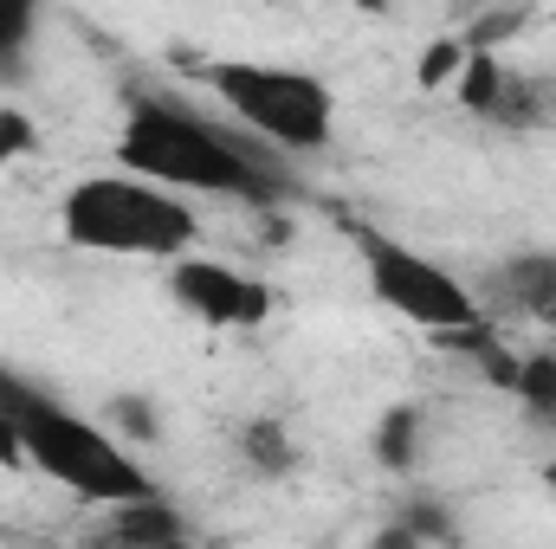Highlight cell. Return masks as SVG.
I'll list each match as a JSON object with an SVG mask.
<instances>
[{
    "instance_id": "cell-1",
    "label": "cell",
    "mask_w": 556,
    "mask_h": 549,
    "mask_svg": "<svg viewBox=\"0 0 556 549\" xmlns=\"http://www.w3.org/2000/svg\"><path fill=\"white\" fill-rule=\"evenodd\" d=\"M117 162L137 168L149 181L188 194V201H247L266 207L285 188V155L253 130H227L181 98H130L124 130H117Z\"/></svg>"
},
{
    "instance_id": "cell-2",
    "label": "cell",
    "mask_w": 556,
    "mask_h": 549,
    "mask_svg": "<svg viewBox=\"0 0 556 549\" xmlns=\"http://www.w3.org/2000/svg\"><path fill=\"white\" fill-rule=\"evenodd\" d=\"M0 459L52 478L59 491L85 498V505H117V498L155 491V478L130 452V439H117L91 413L65 408L59 395H46L20 369H0Z\"/></svg>"
},
{
    "instance_id": "cell-3",
    "label": "cell",
    "mask_w": 556,
    "mask_h": 549,
    "mask_svg": "<svg viewBox=\"0 0 556 549\" xmlns=\"http://www.w3.org/2000/svg\"><path fill=\"white\" fill-rule=\"evenodd\" d=\"M59 233L98 259H181L201 246V207L137 168H91L59 201Z\"/></svg>"
},
{
    "instance_id": "cell-4",
    "label": "cell",
    "mask_w": 556,
    "mask_h": 549,
    "mask_svg": "<svg viewBox=\"0 0 556 549\" xmlns=\"http://www.w3.org/2000/svg\"><path fill=\"white\" fill-rule=\"evenodd\" d=\"M207 91L240 117V130L273 142L278 155H317L337 130V98L317 72L273 65V59H214L201 65Z\"/></svg>"
},
{
    "instance_id": "cell-5",
    "label": "cell",
    "mask_w": 556,
    "mask_h": 549,
    "mask_svg": "<svg viewBox=\"0 0 556 549\" xmlns=\"http://www.w3.org/2000/svg\"><path fill=\"white\" fill-rule=\"evenodd\" d=\"M356 253H363V278H369L376 304H389L402 323H415V330L440 336V343H453V336H466V330L485 323L479 291L453 266L427 259V253L402 246V240H382V233H363Z\"/></svg>"
},
{
    "instance_id": "cell-6",
    "label": "cell",
    "mask_w": 556,
    "mask_h": 549,
    "mask_svg": "<svg viewBox=\"0 0 556 549\" xmlns=\"http://www.w3.org/2000/svg\"><path fill=\"white\" fill-rule=\"evenodd\" d=\"M168 291L207 330H260L273 317V284L253 278L247 266H227V259H201V253L168 259Z\"/></svg>"
},
{
    "instance_id": "cell-7",
    "label": "cell",
    "mask_w": 556,
    "mask_h": 549,
    "mask_svg": "<svg viewBox=\"0 0 556 549\" xmlns=\"http://www.w3.org/2000/svg\"><path fill=\"white\" fill-rule=\"evenodd\" d=\"M453 91H459V104H466L472 117H485V124H498V130H538L556 111L551 78L518 72V65H505L498 52H466Z\"/></svg>"
},
{
    "instance_id": "cell-8",
    "label": "cell",
    "mask_w": 556,
    "mask_h": 549,
    "mask_svg": "<svg viewBox=\"0 0 556 549\" xmlns=\"http://www.w3.org/2000/svg\"><path fill=\"white\" fill-rule=\"evenodd\" d=\"M479 304H498L538 330H556V253H511L479 284Z\"/></svg>"
},
{
    "instance_id": "cell-9",
    "label": "cell",
    "mask_w": 556,
    "mask_h": 549,
    "mask_svg": "<svg viewBox=\"0 0 556 549\" xmlns=\"http://www.w3.org/2000/svg\"><path fill=\"white\" fill-rule=\"evenodd\" d=\"M98 537L104 544H181L188 537V524H181V511L162 498V491H142V498H117V505H104V524H98Z\"/></svg>"
},
{
    "instance_id": "cell-10",
    "label": "cell",
    "mask_w": 556,
    "mask_h": 549,
    "mask_svg": "<svg viewBox=\"0 0 556 549\" xmlns=\"http://www.w3.org/2000/svg\"><path fill=\"white\" fill-rule=\"evenodd\" d=\"M39 13L46 0H0V78H20L33 46H39Z\"/></svg>"
},
{
    "instance_id": "cell-11",
    "label": "cell",
    "mask_w": 556,
    "mask_h": 549,
    "mask_svg": "<svg viewBox=\"0 0 556 549\" xmlns=\"http://www.w3.org/2000/svg\"><path fill=\"white\" fill-rule=\"evenodd\" d=\"M505 388L525 401V413L556 420V349H531V356H518V369H511Z\"/></svg>"
},
{
    "instance_id": "cell-12",
    "label": "cell",
    "mask_w": 556,
    "mask_h": 549,
    "mask_svg": "<svg viewBox=\"0 0 556 549\" xmlns=\"http://www.w3.org/2000/svg\"><path fill=\"white\" fill-rule=\"evenodd\" d=\"M420 408H389L382 413V426H376V459L389 465V472H415L420 465Z\"/></svg>"
},
{
    "instance_id": "cell-13",
    "label": "cell",
    "mask_w": 556,
    "mask_h": 549,
    "mask_svg": "<svg viewBox=\"0 0 556 549\" xmlns=\"http://www.w3.org/2000/svg\"><path fill=\"white\" fill-rule=\"evenodd\" d=\"M240 459H247L253 472H266V478H278V472H291V465H298L291 433H285L278 420H247V426H240Z\"/></svg>"
},
{
    "instance_id": "cell-14",
    "label": "cell",
    "mask_w": 556,
    "mask_h": 549,
    "mask_svg": "<svg viewBox=\"0 0 556 549\" xmlns=\"http://www.w3.org/2000/svg\"><path fill=\"white\" fill-rule=\"evenodd\" d=\"M459 65H466V39H446V46H433V52L420 59V85H453Z\"/></svg>"
},
{
    "instance_id": "cell-15",
    "label": "cell",
    "mask_w": 556,
    "mask_h": 549,
    "mask_svg": "<svg viewBox=\"0 0 556 549\" xmlns=\"http://www.w3.org/2000/svg\"><path fill=\"white\" fill-rule=\"evenodd\" d=\"M111 420H117V426H124L130 439H149V426H155V420H149V408H142V401H117V408H111Z\"/></svg>"
},
{
    "instance_id": "cell-16",
    "label": "cell",
    "mask_w": 556,
    "mask_h": 549,
    "mask_svg": "<svg viewBox=\"0 0 556 549\" xmlns=\"http://www.w3.org/2000/svg\"><path fill=\"white\" fill-rule=\"evenodd\" d=\"M0 162H7V155H0Z\"/></svg>"
}]
</instances>
